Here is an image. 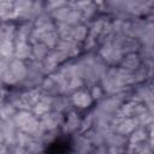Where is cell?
Masks as SVG:
<instances>
[{
    "label": "cell",
    "mask_w": 154,
    "mask_h": 154,
    "mask_svg": "<svg viewBox=\"0 0 154 154\" xmlns=\"http://www.w3.org/2000/svg\"><path fill=\"white\" fill-rule=\"evenodd\" d=\"M70 143L66 138H58L55 140L53 143H51V146L47 148L48 152L52 153H64V152H69L70 150Z\"/></svg>",
    "instance_id": "6da1fadb"
}]
</instances>
